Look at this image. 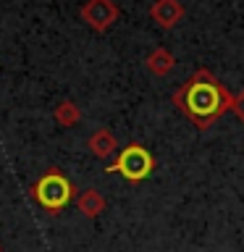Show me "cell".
I'll return each instance as SVG.
<instances>
[{
    "label": "cell",
    "mask_w": 244,
    "mask_h": 252,
    "mask_svg": "<svg viewBox=\"0 0 244 252\" xmlns=\"http://www.w3.org/2000/svg\"><path fill=\"white\" fill-rule=\"evenodd\" d=\"M186 8L181 0H155L150 5V19H152L160 29H173L184 21Z\"/></svg>",
    "instance_id": "obj_5"
},
{
    "label": "cell",
    "mask_w": 244,
    "mask_h": 252,
    "mask_svg": "<svg viewBox=\"0 0 244 252\" xmlns=\"http://www.w3.org/2000/svg\"><path fill=\"white\" fill-rule=\"evenodd\" d=\"M82 16L92 29L105 32L110 24L118 19V5L113 0H90V3L82 8Z\"/></svg>",
    "instance_id": "obj_4"
},
{
    "label": "cell",
    "mask_w": 244,
    "mask_h": 252,
    "mask_svg": "<svg viewBox=\"0 0 244 252\" xmlns=\"http://www.w3.org/2000/svg\"><path fill=\"white\" fill-rule=\"evenodd\" d=\"M236 105H242V108H234V113L242 118V124H244V90H242V94H236Z\"/></svg>",
    "instance_id": "obj_9"
},
{
    "label": "cell",
    "mask_w": 244,
    "mask_h": 252,
    "mask_svg": "<svg viewBox=\"0 0 244 252\" xmlns=\"http://www.w3.org/2000/svg\"><path fill=\"white\" fill-rule=\"evenodd\" d=\"M236 94L226 90L208 68L194 71L184 84L173 92V105L184 113L200 131H208L223 113L234 108Z\"/></svg>",
    "instance_id": "obj_1"
},
{
    "label": "cell",
    "mask_w": 244,
    "mask_h": 252,
    "mask_svg": "<svg viewBox=\"0 0 244 252\" xmlns=\"http://www.w3.org/2000/svg\"><path fill=\"white\" fill-rule=\"evenodd\" d=\"M37 197H39V202L47 205V208H53V210L63 208V205L68 202V197H71V184L63 176H58V173H53V176L39 181Z\"/></svg>",
    "instance_id": "obj_3"
},
{
    "label": "cell",
    "mask_w": 244,
    "mask_h": 252,
    "mask_svg": "<svg viewBox=\"0 0 244 252\" xmlns=\"http://www.w3.org/2000/svg\"><path fill=\"white\" fill-rule=\"evenodd\" d=\"M92 150H94V155H100V158H108L110 153L116 150V137L110 131H105V129H100L97 134L92 137Z\"/></svg>",
    "instance_id": "obj_7"
},
{
    "label": "cell",
    "mask_w": 244,
    "mask_h": 252,
    "mask_svg": "<svg viewBox=\"0 0 244 252\" xmlns=\"http://www.w3.org/2000/svg\"><path fill=\"white\" fill-rule=\"evenodd\" d=\"M147 71L150 74H155V76H168L173 66H176V58H173V53L171 50H165V47H155L152 53L147 55Z\"/></svg>",
    "instance_id": "obj_6"
},
{
    "label": "cell",
    "mask_w": 244,
    "mask_h": 252,
    "mask_svg": "<svg viewBox=\"0 0 244 252\" xmlns=\"http://www.w3.org/2000/svg\"><path fill=\"white\" fill-rule=\"evenodd\" d=\"M152 168H155V158L150 155V150L142 145H129L118 153L113 168H108V171H118L129 181H142L152 173Z\"/></svg>",
    "instance_id": "obj_2"
},
{
    "label": "cell",
    "mask_w": 244,
    "mask_h": 252,
    "mask_svg": "<svg viewBox=\"0 0 244 252\" xmlns=\"http://www.w3.org/2000/svg\"><path fill=\"white\" fill-rule=\"evenodd\" d=\"M82 210L87 213V216H97V213L105 208V202H102V197L100 194H94V192H87L84 197H82Z\"/></svg>",
    "instance_id": "obj_8"
}]
</instances>
